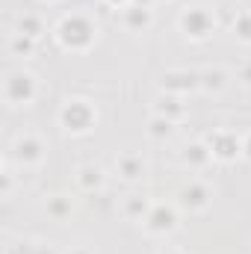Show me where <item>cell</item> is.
Instances as JSON below:
<instances>
[{
    "label": "cell",
    "instance_id": "4",
    "mask_svg": "<svg viewBox=\"0 0 251 254\" xmlns=\"http://www.w3.org/2000/svg\"><path fill=\"white\" fill-rule=\"evenodd\" d=\"M181 27H184V33H187L189 39H207V36L213 33L216 21H213V12H210V9L192 6V9H187V12L181 15Z\"/></svg>",
    "mask_w": 251,
    "mask_h": 254
},
{
    "label": "cell",
    "instance_id": "19",
    "mask_svg": "<svg viewBox=\"0 0 251 254\" xmlns=\"http://www.w3.org/2000/svg\"><path fill=\"white\" fill-rule=\"evenodd\" d=\"M48 213H51L54 219H65V216H71V198H65V195L51 198V201H48Z\"/></svg>",
    "mask_w": 251,
    "mask_h": 254
},
{
    "label": "cell",
    "instance_id": "13",
    "mask_svg": "<svg viewBox=\"0 0 251 254\" xmlns=\"http://www.w3.org/2000/svg\"><path fill=\"white\" fill-rule=\"evenodd\" d=\"M154 110H157V116H166V119H172V122L184 116V104H181V98H178V95H172V92L160 95V98H157V104H154Z\"/></svg>",
    "mask_w": 251,
    "mask_h": 254
},
{
    "label": "cell",
    "instance_id": "14",
    "mask_svg": "<svg viewBox=\"0 0 251 254\" xmlns=\"http://www.w3.org/2000/svg\"><path fill=\"white\" fill-rule=\"evenodd\" d=\"M77 181H80L83 190H98L101 181H104V172H101V166H92V163H89V166H80Z\"/></svg>",
    "mask_w": 251,
    "mask_h": 254
},
{
    "label": "cell",
    "instance_id": "6",
    "mask_svg": "<svg viewBox=\"0 0 251 254\" xmlns=\"http://www.w3.org/2000/svg\"><path fill=\"white\" fill-rule=\"evenodd\" d=\"M175 225H178V213H175L172 204H154V207L148 210V216H145V228H148L151 234H166V231H172Z\"/></svg>",
    "mask_w": 251,
    "mask_h": 254
},
{
    "label": "cell",
    "instance_id": "10",
    "mask_svg": "<svg viewBox=\"0 0 251 254\" xmlns=\"http://www.w3.org/2000/svg\"><path fill=\"white\" fill-rule=\"evenodd\" d=\"M116 166H119L122 178H127V181H136V178L145 175V160H142L139 154H133V151H125V154L116 160Z\"/></svg>",
    "mask_w": 251,
    "mask_h": 254
},
{
    "label": "cell",
    "instance_id": "16",
    "mask_svg": "<svg viewBox=\"0 0 251 254\" xmlns=\"http://www.w3.org/2000/svg\"><path fill=\"white\" fill-rule=\"evenodd\" d=\"M172 127L175 122L172 119H166V116H151V122H148V133L154 136V139H166V136H172Z\"/></svg>",
    "mask_w": 251,
    "mask_h": 254
},
{
    "label": "cell",
    "instance_id": "24",
    "mask_svg": "<svg viewBox=\"0 0 251 254\" xmlns=\"http://www.w3.org/2000/svg\"><path fill=\"white\" fill-rule=\"evenodd\" d=\"M33 254H54L51 246H33Z\"/></svg>",
    "mask_w": 251,
    "mask_h": 254
},
{
    "label": "cell",
    "instance_id": "5",
    "mask_svg": "<svg viewBox=\"0 0 251 254\" xmlns=\"http://www.w3.org/2000/svg\"><path fill=\"white\" fill-rule=\"evenodd\" d=\"M210 151H213V157H219V160H237L240 154H243V139H237L234 133H228V130H216L213 136H210Z\"/></svg>",
    "mask_w": 251,
    "mask_h": 254
},
{
    "label": "cell",
    "instance_id": "23",
    "mask_svg": "<svg viewBox=\"0 0 251 254\" xmlns=\"http://www.w3.org/2000/svg\"><path fill=\"white\" fill-rule=\"evenodd\" d=\"M243 157H249V160H251V133L243 139Z\"/></svg>",
    "mask_w": 251,
    "mask_h": 254
},
{
    "label": "cell",
    "instance_id": "9",
    "mask_svg": "<svg viewBox=\"0 0 251 254\" xmlns=\"http://www.w3.org/2000/svg\"><path fill=\"white\" fill-rule=\"evenodd\" d=\"M181 201H184V207H189V210H204V207L210 204V190H207V184L189 181V187H184V192H181Z\"/></svg>",
    "mask_w": 251,
    "mask_h": 254
},
{
    "label": "cell",
    "instance_id": "3",
    "mask_svg": "<svg viewBox=\"0 0 251 254\" xmlns=\"http://www.w3.org/2000/svg\"><path fill=\"white\" fill-rule=\"evenodd\" d=\"M3 95L9 104H30L36 98V77L30 71H15L3 83Z\"/></svg>",
    "mask_w": 251,
    "mask_h": 254
},
{
    "label": "cell",
    "instance_id": "20",
    "mask_svg": "<svg viewBox=\"0 0 251 254\" xmlns=\"http://www.w3.org/2000/svg\"><path fill=\"white\" fill-rule=\"evenodd\" d=\"M33 45H36V39H30V36H24V33H15L12 42H9V51H12L15 57H24V54L33 51Z\"/></svg>",
    "mask_w": 251,
    "mask_h": 254
},
{
    "label": "cell",
    "instance_id": "2",
    "mask_svg": "<svg viewBox=\"0 0 251 254\" xmlns=\"http://www.w3.org/2000/svg\"><path fill=\"white\" fill-rule=\"evenodd\" d=\"M60 122L68 133H86L89 127L95 125V110L89 101H80V98H71L65 101L63 110H60Z\"/></svg>",
    "mask_w": 251,
    "mask_h": 254
},
{
    "label": "cell",
    "instance_id": "1",
    "mask_svg": "<svg viewBox=\"0 0 251 254\" xmlns=\"http://www.w3.org/2000/svg\"><path fill=\"white\" fill-rule=\"evenodd\" d=\"M95 33H98V30H95L92 18H86V15H80V12L65 15L63 21H60V27H57L60 42H63L65 48H71V51L89 48V45L95 42Z\"/></svg>",
    "mask_w": 251,
    "mask_h": 254
},
{
    "label": "cell",
    "instance_id": "7",
    "mask_svg": "<svg viewBox=\"0 0 251 254\" xmlns=\"http://www.w3.org/2000/svg\"><path fill=\"white\" fill-rule=\"evenodd\" d=\"M160 83L166 92L184 95V92H192L195 86H201V77H198V71H166Z\"/></svg>",
    "mask_w": 251,
    "mask_h": 254
},
{
    "label": "cell",
    "instance_id": "8",
    "mask_svg": "<svg viewBox=\"0 0 251 254\" xmlns=\"http://www.w3.org/2000/svg\"><path fill=\"white\" fill-rule=\"evenodd\" d=\"M12 151H15V160H21V163H39V160H42V154H45V145H42V139H39V136L24 133V136H18V139H15Z\"/></svg>",
    "mask_w": 251,
    "mask_h": 254
},
{
    "label": "cell",
    "instance_id": "27",
    "mask_svg": "<svg viewBox=\"0 0 251 254\" xmlns=\"http://www.w3.org/2000/svg\"><path fill=\"white\" fill-rule=\"evenodd\" d=\"M107 3H113V6H125L127 0H107Z\"/></svg>",
    "mask_w": 251,
    "mask_h": 254
},
{
    "label": "cell",
    "instance_id": "12",
    "mask_svg": "<svg viewBox=\"0 0 251 254\" xmlns=\"http://www.w3.org/2000/svg\"><path fill=\"white\" fill-rule=\"evenodd\" d=\"M210 160H213V151H210V145H204V142H192V145L184 148V163L192 166V169H204Z\"/></svg>",
    "mask_w": 251,
    "mask_h": 254
},
{
    "label": "cell",
    "instance_id": "18",
    "mask_svg": "<svg viewBox=\"0 0 251 254\" xmlns=\"http://www.w3.org/2000/svg\"><path fill=\"white\" fill-rule=\"evenodd\" d=\"M148 210H151V204H148L145 198H139V195H130L127 204H125V213L127 216H133V219H145Z\"/></svg>",
    "mask_w": 251,
    "mask_h": 254
},
{
    "label": "cell",
    "instance_id": "28",
    "mask_svg": "<svg viewBox=\"0 0 251 254\" xmlns=\"http://www.w3.org/2000/svg\"><path fill=\"white\" fill-rule=\"evenodd\" d=\"M133 3H139V6H151V0H133Z\"/></svg>",
    "mask_w": 251,
    "mask_h": 254
},
{
    "label": "cell",
    "instance_id": "15",
    "mask_svg": "<svg viewBox=\"0 0 251 254\" xmlns=\"http://www.w3.org/2000/svg\"><path fill=\"white\" fill-rule=\"evenodd\" d=\"M198 77H201V86H204L207 92H219V89L225 86V71H222V68H207V71H198Z\"/></svg>",
    "mask_w": 251,
    "mask_h": 254
},
{
    "label": "cell",
    "instance_id": "22",
    "mask_svg": "<svg viewBox=\"0 0 251 254\" xmlns=\"http://www.w3.org/2000/svg\"><path fill=\"white\" fill-rule=\"evenodd\" d=\"M240 80H243L246 86H251V63H246L243 68H240Z\"/></svg>",
    "mask_w": 251,
    "mask_h": 254
},
{
    "label": "cell",
    "instance_id": "21",
    "mask_svg": "<svg viewBox=\"0 0 251 254\" xmlns=\"http://www.w3.org/2000/svg\"><path fill=\"white\" fill-rule=\"evenodd\" d=\"M234 33L243 39V42H251V12H240L234 18Z\"/></svg>",
    "mask_w": 251,
    "mask_h": 254
},
{
    "label": "cell",
    "instance_id": "26",
    "mask_svg": "<svg viewBox=\"0 0 251 254\" xmlns=\"http://www.w3.org/2000/svg\"><path fill=\"white\" fill-rule=\"evenodd\" d=\"M71 254H92V252H89V249H74Z\"/></svg>",
    "mask_w": 251,
    "mask_h": 254
},
{
    "label": "cell",
    "instance_id": "11",
    "mask_svg": "<svg viewBox=\"0 0 251 254\" xmlns=\"http://www.w3.org/2000/svg\"><path fill=\"white\" fill-rule=\"evenodd\" d=\"M148 24H151V9H148V6H139V3L125 6V27H127V30L142 33Z\"/></svg>",
    "mask_w": 251,
    "mask_h": 254
},
{
    "label": "cell",
    "instance_id": "25",
    "mask_svg": "<svg viewBox=\"0 0 251 254\" xmlns=\"http://www.w3.org/2000/svg\"><path fill=\"white\" fill-rule=\"evenodd\" d=\"M160 254H184V252H178V249H163Z\"/></svg>",
    "mask_w": 251,
    "mask_h": 254
},
{
    "label": "cell",
    "instance_id": "17",
    "mask_svg": "<svg viewBox=\"0 0 251 254\" xmlns=\"http://www.w3.org/2000/svg\"><path fill=\"white\" fill-rule=\"evenodd\" d=\"M18 33L36 39V36L42 33V18H39V15H21V18H18Z\"/></svg>",
    "mask_w": 251,
    "mask_h": 254
}]
</instances>
